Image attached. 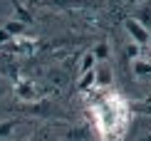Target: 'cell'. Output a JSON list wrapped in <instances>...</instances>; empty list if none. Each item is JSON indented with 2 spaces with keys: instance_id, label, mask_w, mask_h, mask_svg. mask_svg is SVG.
I'll return each instance as SVG.
<instances>
[{
  "instance_id": "cell-8",
  "label": "cell",
  "mask_w": 151,
  "mask_h": 141,
  "mask_svg": "<svg viewBox=\"0 0 151 141\" xmlns=\"http://www.w3.org/2000/svg\"><path fill=\"white\" fill-rule=\"evenodd\" d=\"M136 20H139V22H144V25H149V22H151V12H149V10H141Z\"/></svg>"
},
{
  "instance_id": "cell-2",
  "label": "cell",
  "mask_w": 151,
  "mask_h": 141,
  "mask_svg": "<svg viewBox=\"0 0 151 141\" xmlns=\"http://www.w3.org/2000/svg\"><path fill=\"white\" fill-rule=\"evenodd\" d=\"M97 62H99V60H97V55H94V50H92V52H84V55H82V65H79L82 74H84V72H92Z\"/></svg>"
},
{
  "instance_id": "cell-11",
  "label": "cell",
  "mask_w": 151,
  "mask_h": 141,
  "mask_svg": "<svg viewBox=\"0 0 151 141\" xmlns=\"http://www.w3.org/2000/svg\"><path fill=\"white\" fill-rule=\"evenodd\" d=\"M131 3H141V0H131Z\"/></svg>"
},
{
  "instance_id": "cell-10",
  "label": "cell",
  "mask_w": 151,
  "mask_h": 141,
  "mask_svg": "<svg viewBox=\"0 0 151 141\" xmlns=\"http://www.w3.org/2000/svg\"><path fill=\"white\" fill-rule=\"evenodd\" d=\"M8 37H10V32H8V30H3V32H0V42H5Z\"/></svg>"
},
{
  "instance_id": "cell-3",
  "label": "cell",
  "mask_w": 151,
  "mask_h": 141,
  "mask_svg": "<svg viewBox=\"0 0 151 141\" xmlns=\"http://www.w3.org/2000/svg\"><path fill=\"white\" fill-rule=\"evenodd\" d=\"M5 30H8L10 35H22V32H25V22H20V20H10L8 25H5Z\"/></svg>"
},
{
  "instance_id": "cell-1",
  "label": "cell",
  "mask_w": 151,
  "mask_h": 141,
  "mask_svg": "<svg viewBox=\"0 0 151 141\" xmlns=\"http://www.w3.org/2000/svg\"><path fill=\"white\" fill-rule=\"evenodd\" d=\"M124 27H127V32L131 35V40H134V42H139V45L151 42V32H149V27H146L144 22L134 20V17H129V20L124 22Z\"/></svg>"
},
{
  "instance_id": "cell-5",
  "label": "cell",
  "mask_w": 151,
  "mask_h": 141,
  "mask_svg": "<svg viewBox=\"0 0 151 141\" xmlns=\"http://www.w3.org/2000/svg\"><path fill=\"white\" fill-rule=\"evenodd\" d=\"M94 55H97V60H99V62H104L106 57H109V47H106L104 42H102V45H97V47H94Z\"/></svg>"
},
{
  "instance_id": "cell-6",
  "label": "cell",
  "mask_w": 151,
  "mask_h": 141,
  "mask_svg": "<svg viewBox=\"0 0 151 141\" xmlns=\"http://www.w3.org/2000/svg\"><path fill=\"white\" fill-rule=\"evenodd\" d=\"M134 72H136V74H149V72H151V65H146V62H136V65H134Z\"/></svg>"
},
{
  "instance_id": "cell-7",
  "label": "cell",
  "mask_w": 151,
  "mask_h": 141,
  "mask_svg": "<svg viewBox=\"0 0 151 141\" xmlns=\"http://www.w3.org/2000/svg\"><path fill=\"white\" fill-rule=\"evenodd\" d=\"M12 129H15V124H12V121H5V124H0V136H8Z\"/></svg>"
},
{
  "instance_id": "cell-4",
  "label": "cell",
  "mask_w": 151,
  "mask_h": 141,
  "mask_svg": "<svg viewBox=\"0 0 151 141\" xmlns=\"http://www.w3.org/2000/svg\"><path fill=\"white\" fill-rule=\"evenodd\" d=\"M94 74H97V79H94V82H99V84H109V82H111V72H109V69H106V67H99V69H94Z\"/></svg>"
},
{
  "instance_id": "cell-9",
  "label": "cell",
  "mask_w": 151,
  "mask_h": 141,
  "mask_svg": "<svg viewBox=\"0 0 151 141\" xmlns=\"http://www.w3.org/2000/svg\"><path fill=\"white\" fill-rule=\"evenodd\" d=\"M127 55H129V57H139V42L129 45V47H127Z\"/></svg>"
}]
</instances>
